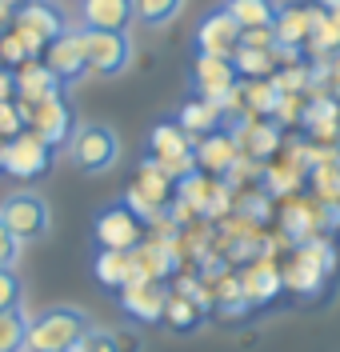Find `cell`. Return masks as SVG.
I'll list each match as a JSON object with an SVG mask.
<instances>
[{"instance_id": "cell-1", "label": "cell", "mask_w": 340, "mask_h": 352, "mask_svg": "<svg viewBox=\"0 0 340 352\" xmlns=\"http://www.w3.org/2000/svg\"><path fill=\"white\" fill-rule=\"evenodd\" d=\"M89 316L76 308H48L45 316L28 320V352H72L89 332Z\"/></svg>"}, {"instance_id": "cell-2", "label": "cell", "mask_w": 340, "mask_h": 352, "mask_svg": "<svg viewBox=\"0 0 340 352\" xmlns=\"http://www.w3.org/2000/svg\"><path fill=\"white\" fill-rule=\"evenodd\" d=\"M148 156H152L168 176H177V180H184V176H192L201 168V164H196V140H192L177 120H160L157 129L148 132Z\"/></svg>"}, {"instance_id": "cell-3", "label": "cell", "mask_w": 340, "mask_h": 352, "mask_svg": "<svg viewBox=\"0 0 340 352\" xmlns=\"http://www.w3.org/2000/svg\"><path fill=\"white\" fill-rule=\"evenodd\" d=\"M68 156L80 173H109L120 160V136L109 124H80L68 136Z\"/></svg>"}, {"instance_id": "cell-4", "label": "cell", "mask_w": 340, "mask_h": 352, "mask_svg": "<svg viewBox=\"0 0 340 352\" xmlns=\"http://www.w3.org/2000/svg\"><path fill=\"white\" fill-rule=\"evenodd\" d=\"M16 32H21V41L28 44V52H32V60H41L45 56V48L60 32H68V21L65 12L56 8V4H48V0H24L21 8H16V24H12Z\"/></svg>"}, {"instance_id": "cell-5", "label": "cell", "mask_w": 340, "mask_h": 352, "mask_svg": "<svg viewBox=\"0 0 340 352\" xmlns=\"http://www.w3.org/2000/svg\"><path fill=\"white\" fill-rule=\"evenodd\" d=\"M0 220L8 224V232H12L21 244L41 241V236L48 232V224H52V217H48V200L41 197V192H12V197H4Z\"/></svg>"}, {"instance_id": "cell-6", "label": "cell", "mask_w": 340, "mask_h": 352, "mask_svg": "<svg viewBox=\"0 0 340 352\" xmlns=\"http://www.w3.org/2000/svg\"><path fill=\"white\" fill-rule=\"evenodd\" d=\"M52 144H48L45 136H36L32 129H24L21 136H12V140H4V164H0V173L16 176V180H36L41 173L52 168Z\"/></svg>"}, {"instance_id": "cell-7", "label": "cell", "mask_w": 340, "mask_h": 352, "mask_svg": "<svg viewBox=\"0 0 340 352\" xmlns=\"http://www.w3.org/2000/svg\"><path fill=\"white\" fill-rule=\"evenodd\" d=\"M144 236H148V224L128 204H113L92 220V241L100 248H113V252H133Z\"/></svg>"}, {"instance_id": "cell-8", "label": "cell", "mask_w": 340, "mask_h": 352, "mask_svg": "<svg viewBox=\"0 0 340 352\" xmlns=\"http://www.w3.org/2000/svg\"><path fill=\"white\" fill-rule=\"evenodd\" d=\"M84 32V52H89V72L96 76H120L133 65V36L128 32H104V28H80Z\"/></svg>"}, {"instance_id": "cell-9", "label": "cell", "mask_w": 340, "mask_h": 352, "mask_svg": "<svg viewBox=\"0 0 340 352\" xmlns=\"http://www.w3.org/2000/svg\"><path fill=\"white\" fill-rule=\"evenodd\" d=\"M168 288L164 280H148V276H140L133 285L120 288V308H124V316L136 320V324H160L164 320V308H168Z\"/></svg>"}, {"instance_id": "cell-10", "label": "cell", "mask_w": 340, "mask_h": 352, "mask_svg": "<svg viewBox=\"0 0 340 352\" xmlns=\"http://www.w3.org/2000/svg\"><path fill=\"white\" fill-rule=\"evenodd\" d=\"M21 104V100H16ZM24 112V124L36 132V136H45L52 148H60V144H68V136H72V112H68L65 96H48V100H41V104H21Z\"/></svg>"}, {"instance_id": "cell-11", "label": "cell", "mask_w": 340, "mask_h": 352, "mask_svg": "<svg viewBox=\"0 0 340 352\" xmlns=\"http://www.w3.org/2000/svg\"><path fill=\"white\" fill-rule=\"evenodd\" d=\"M240 36H245V28L240 21L228 12V8H216V12H208L201 24H196V52L201 56H232L236 48H240Z\"/></svg>"}, {"instance_id": "cell-12", "label": "cell", "mask_w": 340, "mask_h": 352, "mask_svg": "<svg viewBox=\"0 0 340 352\" xmlns=\"http://www.w3.org/2000/svg\"><path fill=\"white\" fill-rule=\"evenodd\" d=\"M192 88H196V96L220 104L232 88H240V72L232 65V56H201L196 52V60H192Z\"/></svg>"}, {"instance_id": "cell-13", "label": "cell", "mask_w": 340, "mask_h": 352, "mask_svg": "<svg viewBox=\"0 0 340 352\" xmlns=\"http://www.w3.org/2000/svg\"><path fill=\"white\" fill-rule=\"evenodd\" d=\"M232 136L240 140V153L252 156V160H272L280 153V124L272 116H252L245 112L240 120H232Z\"/></svg>"}, {"instance_id": "cell-14", "label": "cell", "mask_w": 340, "mask_h": 352, "mask_svg": "<svg viewBox=\"0 0 340 352\" xmlns=\"http://www.w3.org/2000/svg\"><path fill=\"white\" fill-rule=\"evenodd\" d=\"M45 65L60 76V80H80L89 72V52H84V32L80 28H68L56 41L45 48Z\"/></svg>"}, {"instance_id": "cell-15", "label": "cell", "mask_w": 340, "mask_h": 352, "mask_svg": "<svg viewBox=\"0 0 340 352\" xmlns=\"http://www.w3.org/2000/svg\"><path fill=\"white\" fill-rule=\"evenodd\" d=\"M240 156H245L240 153V140L225 129H216V132H208V136L196 140V164L208 176H228L240 164Z\"/></svg>"}, {"instance_id": "cell-16", "label": "cell", "mask_w": 340, "mask_h": 352, "mask_svg": "<svg viewBox=\"0 0 340 352\" xmlns=\"http://www.w3.org/2000/svg\"><path fill=\"white\" fill-rule=\"evenodd\" d=\"M300 124L313 136V144H340V100L332 92H317L308 100Z\"/></svg>"}, {"instance_id": "cell-17", "label": "cell", "mask_w": 340, "mask_h": 352, "mask_svg": "<svg viewBox=\"0 0 340 352\" xmlns=\"http://www.w3.org/2000/svg\"><path fill=\"white\" fill-rule=\"evenodd\" d=\"M65 80L45 65V60H24L16 68V100L21 104H41L48 96H60Z\"/></svg>"}, {"instance_id": "cell-18", "label": "cell", "mask_w": 340, "mask_h": 352, "mask_svg": "<svg viewBox=\"0 0 340 352\" xmlns=\"http://www.w3.org/2000/svg\"><path fill=\"white\" fill-rule=\"evenodd\" d=\"M136 21L133 0H80V28H104V32H128Z\"/></svg>"}, {"instance_id": "cell-19", "label": "cell", "mask_w": 340, "mask_h": 352, "mask_svg": "<svg viewBox=\"0 0 340 352\" xmlns=\"http://www.w3.org/2000/svg\"><path fill=\"white\" fill-rule=\"evenodd\" d=\"M272 32H276V48H308V36H313V4H284L276 8V21H272Z\"/></svg>"}, {"instance_id": "cell-20", "label": "cell", "mask_w": 340, "mask_h": 352, "mask_svg": "<svg viewBox=\"0 0 340 352\" xmlns=\"http://www.w3.org/2000/svg\"><path fill=\"white\" fill-rule=\"evenodd\" d=\"M133 188L148 200L152 208L168 212V208H172V200H177V176H168L152 156H144V160H140V168H136V184H133Z\"/></svg>"}, {"instance_id": "cell-21", "label": "cell", "mask_w": 340, "mask_h": 352, "mask_svg": "<svg viewBox=\"0 0 340 352\" xmlns=\"http://www.w3.org/2000/svg\"><path fill=\"white\" fill-rule=\"evenodd\" d=\"M136 272L148 276V280H164L172 268H177V241H160V236H144L133 248Z\"/></svg>"}, {"instance_id": "cell-22", "label": "cell", "mask_w": 340, "mask_h": 352, "mask_svg": "<svg viewBox=\"0 0 340 352\" xmlns=\"http://www.w3.org/2000/svg\"><path fill=\"white\" fill-rule=\"evenodd\" d=\"M92 272H96V285L100 288H116V292L124 285H133V280H140L133 252H113V248H100V252H96Z\"/></svg>"}, {"instance_id": "cell-23", "label": "cell", "mask_w": 340, "mask_h": 352, "mask_svg": "<svg viewBox=\"0 0 340 352\" xmlns=\"http://www.w3.org/2000/svg\"><path fill=\"white\" fill-rule=\"evenodd\" d=\"M177 124H181L192 140H201V136H208V132H216L220 124H225V112L216 109L212 100H204V96H196V100H188L181 109V116H177Z\"/></svg>"}, {"instance_id": "cell-24", "label": "cell", "mask_w": 340, "mask_h": 352, "mask_svg": "<svg viewBox=\"0 0 340 352\" xmlns=\"http://www.w3.org/2000/svg\"><path fill=\"white\" fill-rule=\"evenodd\" d=\"M280 288H284V272H276L269 261L249 268V272L240 276V292H245L249 305H264V300H272Z\"/></svg>"}, {"instance_id": "cell-25", "label": "cell", "mask_w": 340, "mask_h": 352, "mask_svg": "<svg viewBox=\"0 0 340 352\" xmlns=\"http://www.w3.org/2000/svg\"><path fill=\"white\" fill-rule=\"evenodd\" d=\"M232 65L240 72V80H272V72H276V48H249V44H240L236 52H232Z\"/></svg>"}, {"instance_id": "cell-26", "label": "cell", "mask_w": 340, "mask_h": 352, "mask_svg": "<svg viewBox=\"0 0 340 352\" xmlns=\"http://www.w3.org/2000/svg\"><path fill=\"white\" fill-rule=\"evenodd\" d=\"M324 276H328V272H324V268H320L313 256H304L300 248H296L293 264L284 268V285L293 288V292H304V296H313V292L324 285Z\"/></svg>"}, {"instance_id": "cell-27", "label": "cell", "mask_w": 340, "mask_h": 352, "mask_svg": "<svg viewBox=\"0 0 340 352\" xmlns=\"http://www.w3.org/2000/svg\"><path fill=\"white\" fill-rule=\"evenodd\" d=\"M0 352H28V316L21 305L0 312Z\"/></svg>"}, {"instance_id": "cell-28", "label": "cell", "mask_w": 340, "mask_h": 352, "mask_svg": "<svg viewBox=\"0 0 340 352\" xmlns=\"http://www.w3.org/2000/svg\"><path fill=\"white\" fill-rule=\"evenodd\" d=\"M204 320V308L192 300V296H184V292H172L168 296V308H164V324H172L177 332H192L201 329Z\"/></svg>"}, {"instance_id": "cell-29", "label": "cell", "mask_w": 340, "mask_h": 352, "mask_svg": "<svg viewBox=\"0 0 340 352\" xmlns=\"http://www.w3.org/2000/svg\"><path fill=\"white\" fill-rule=\"evenodd\" d=\"M225 8L240 21V28H272L276 21L272 0H225Z\"/></svg>"}, {"instance_id": "cell-30", "label": "cell", "mask_w": 340, "mask_h": 352, "mask_svg": "<svg viewBox=\"0 0 340 352\" xmlns=\"http://www.w3.org/2000/svg\"><path fill=\"white\" fill-rule=\"evenodd\" d=\"M136 4V21L144 28H164L184 12V0H133Z\"/></svg>"}, {"instance_id": "cell-31", "label": "cell", "mask_w": 340, "mask_h": 352, "mask_svg": "<svg viewBox=\"0 0 340 352\" xmlns=\"http://www.w3.org/2000/svg\"><path fill=\"white\" fill-rule=\"evenodd\" d=\"M276 104H280V88L272 80H245V109L252 116H276Z\"/></svg>"}, {"instance_id": "cell-32", "label": "cell", "mask_w": 340, "mask_h": 352, "mask_svg": "<svg viewBox=\"0 0 340 352\" xmlns=\"http://www.w3.org/2000/svg\"><path fill=\"white\" fill-rule=\"evenodd\" d=\"M308 180H313L317 200H324V204H340V164H317V168L308 173Z\"/></svg>"}, {"instance_id": "cell-33", "label": "cell", "mask_w": 340, "mask_h": 352, "mask_svg": "<svg viewBox=\"0 0 340 352\" xmlns=\"http://www.w3.org/2000/svg\"><path fill=\"white\" fill-rule=\"evenodd\" d=\"M24 60H32V52H28V44L21 41V32H16V28H8V32H0V65H8V68H21Z\"/></svg>"}, {"instance_id": "cell-34", "label": "cell", "mask_w": 340, "mask_h": 352, "mask_svg": "<svg viewBox=\"0 0 340 352\" xmlns=\"http://www.w3.org/2000/svg\"><path fill=\"white\" fill-rule=\"evenodd\" d=\"M24 296V285L16 276V268H0V312L4 308H16Z\"/></svg>"}, {"instance_id": "cell-35", "label": "cell", "mask_w": 340, "mask_h": 352, "mask_svg": "<svg viewBox=\"0 0 340 352\" xmlns=\"http://www.w3.org/2000/svg\"><path fill=\"white\" fill-rule=\"evenodd\" d=\"M24 129H28V124H24L21 104H12V100H0V136H4V140H12V136H21Z\"/></svg>"}, {"instance_id": "cell-36", "label": "cell", "mask_w": 340, "mask_h": 352, "mask_svg": "<svg viewBox=\"0 0 340 352\" xmlns=\"http://www.w3.org/2000/svg\"><path fill=\"white\" fill-rule=\"evenodd\" d=\"M72 352H120V344H116L113 332H104V329H89L84 336H80V344H76Z\"/></svg>"}, {"instance_id": "cell-37", "label": "cell", "mask_w": 340, "mask_h": 352, "mask_svg": "<svg viewBox=\"0 0 340 352\" xmlns=\"http://www.w3.org/2000/svg\"><path fill=\"white\" fill-rule=\"evenodd\" d=\"M16 256H21V241L8 232V224L0 220V268H16Z\"/></svg>"}, {"instance_id": "cell-38", "label": "cell", "mask_w": 340, "mask_h": 352, "mask_svg": "<svg viewBox=\"0 0 340 352\" xmlns=\"http://www.w3.org/2000/svg\"><path fill=\"white\" fill-rule=\"evenodd\" d=\"M240 212H249L252 220L269 217V188L264 192H252V197H240Z\"/></svg>"}, {"instance_id": "cell-39", "label": "cell", "mask_w": 340, "mask_h": 352, "mask_svg": "<svg viewBox=\"0 0 340 352\" xmlns=\"http://www.w3.org/2000/svg\"><path fill=\"white\" fill-rule=\"evenodd\" d=\"M240 44H249V48H276V32L272 28H245Z\"/></svg>"}, {"instance_id": "cell-40", "label": "cell", "mask_w": 340, "mask_h": 352, "mask_svg": "<svg viewBox=\"0 0 340 352\" xmlns=\"http://www.w3.org/2000/svg\"><path fill=\"white\" fill-rule=\"evenodd\" d=\"M0 100H16V68L0 65Z\"/></svg>"}, {"instance_id": "cell-41", "label": "cell", "mask_w": 340, "mask_h": 352, "mask_svg": "<svg viewBox=\"0 0 340 352\" xmlns=\"http://www.w3.org/2000/svg\"><path fill=\"white\" fill-rule=\"evenodd\" d=\"M328 92L340 100V52L337 56H328Z\"/></svg>"}, {"instance_id": "cell-42", "label": "cell", "mask_w": 340, "mask_h": 352, "mask_svg": "<svg viewBox=\"0 0 340 352\" xmlns=\"http://www.w3.org/2000/svg\"><path fill=\"white\" fill-rule=\"evenodd\" d=\"M12 24H16V8H12V4H4V0H0V32H8V28H12Z\"/></svg>"}, {"instance_id": "cell-43", "label": "cell", "mask_w": 340, "mask_h": 352, "mask_svg": "<svg viewBox=\"0 0 340 352\" xmlns=\"http://www.w3.org/2000/svg\"><path fill=\"white\" fill-rule=\"evenodd\" d=\"M0 164H4V136H0Z\"/></svg>"}, {"instance_id": "cell-44", "label": "cell", "mask_w": 340, "mask_h": 352, "mask_svg": "<svg viewBox=\"0 0 340 352\" xmlns=\"http://www.w3.org/2000/svg\"><path fill=\"white\" fill-rule=\"evenodd\" d=\"M4 4H12V8H21V4H16V0H4Z\"/></svg>"}]
</instances>
